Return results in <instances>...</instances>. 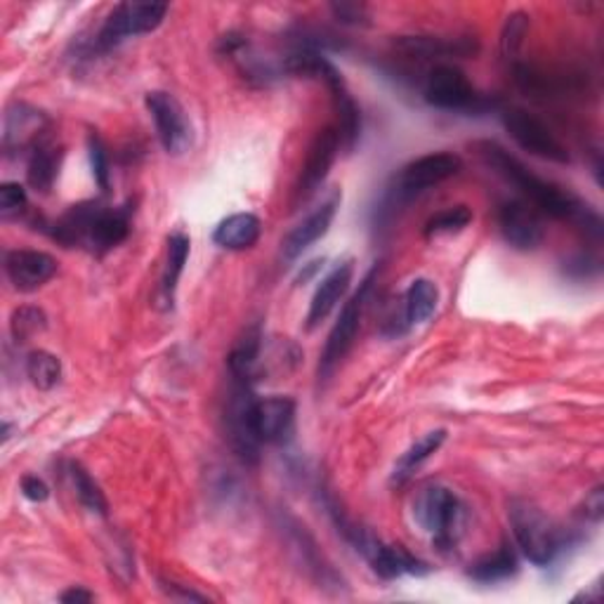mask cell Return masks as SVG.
I'll use <instances>...</instances> for the list:
<instances>
[{
  "instance_id": "cell-4",
  "label": "cell",
  "mask_w": 604,
  "mask_h": 604,
  "mask_svg": "<svg viewBox=\"0 0 604 604\" xmlns=\"http://www.w3.org/2000/svg\"><path fill=\"white\" fill-rule=\"evenodd\" d=\"M414 517L439 548H453L465 531V505L456 493L442 485L425 487L418 493Z\"/></svg>"
},
{
  "instance_id": "cell-34",
  "label": "cell",
  "mask_w": 604,
  "mask_h": 604,
  "mask_svg": "<svg viewBox=\"0 0 604 604\" xmlns=\"http://www.w3.org/2000/svg\"><path fill=\"white\" fill-rule=\"evenodd\" d=\"M26 205V189L20 183L0 185V213L12 215L20 213Z\"/></svg>"
},
{
  "instance_id": "cell-12",
  "label": "cell",
  "mask_w": 604,
  "mask_h": 604,
  "mask_svg": "<svg viewBox=\"0 0 604 604\" xmlns=\"http://www.w3.org/2000/svg\"><path fill=\"white\" fill-rule=\"evenodd\" d=\"M499 227L503 239L517 251H537L543 243V219L541 213L525 199H513L501 203Z\"/></svg>"
},
{
  "instance_id": "cell-11",
  "label": "cell",
  "mask_w": 604,
  "mask_h": 604,
  "mask_svg": "<svg viewBox=\"0 0 604 604\" xmlns=\"http://www.w3.org/2000/svg\"><path fill=\"white\" fill-rule=\"evenodd\" d=\"M255 397L251 392L249 382L235 380V388H231V397L227 404V430H229V442L231 449L237 451V456L243 463L255 465L260 461V439L253 430L251 420V408H253Z\"/></svg>"
},
{
  "instance_id": "cell-27",
  "label": "cell",
  "mask_w": 604,
  "mask_h": 604,
  "mask_svg": "<svg viewBox=\"0 0 604 604\" xmlns=\"http://www.w3.org/2000/svg\"><path fill=\"white\" fill-rule=\"evenodd\" d=\"M513 574H517V557L507 543H503L496 553L475 562L470 569V576L479 583H499L511 579Z\"/></svg>"
},
{
  "instance_id": "cell-1",
  "label": "cell",
  "mask_w": 604,
  "mask_h": 604,
  "mask_svg": "<svg viewBox=\"0 0 604 604\" xmlns=\"http://www.w3.org/2000/svg\"><path fill=\"white\" fill-rule=\"evenodd\" d=\"M475 151L507 185L521 191V197L527 199L529 205H533L539 213L551 215L557 219H571L579 225L583 231H590L593 237L602 235V219L600 215L583 203L579 197L571 194L569 189L559 187L551 180H543L537 173H531L525 163L515 159L511 151L501 147L493 140H479L475 142Z\"/></svg>"
},
{
  "instance_id": "cell-31",
  "label": "cell",
  "mask_w": 604,
  "mask_h": 604,
  "mask_svg": "<svg viewBox=\"0 0 604 604\" xmlns=\"http://www.w3.org/2000/svg\"><path fill=\"white\" fill-rule=\"evenodd\" d=\"M46 314L36 307H22L12 314V336L17 342H26L32 336L40 334L46 328Z\"/></svg>"
},
{
  "instance_id": "cell-21",
  "label": "cell",
  "mask_w": 604,
  "mask_h": 604,
  "mask_svg": "<svg viewBox=\"0 0 604 604\" xmlns=\"http://www.w3.org/2000/svg\"><path fill=\"white\" fill-rule=\"evenodd\" d=\"M263 331H260V326H253L246 331L239 340L235 350L229 352V374L235 380L241 382H251L257 380L260 376V366H263Z\"/></svg>"
},
{
  "instance_id": "cell-17",
  "label": "cell",
  "mask_w": 604,
  "mask_h": 604,
  "mask_svg": "<svg viewBox=\"0 0 604 604\" xmlns=\"http://www.w3.org/2000/svg\"><path fill=\"white\" fill-rule=\"evenodd\" d=\"M130 235V211L128 209H104V205L95 203L86 241L84 246L92 253H106L116 249Z\"/></svg>"
},
{
  "instance_id": "cell-33",
  "label": "cell",
  "mask_w": 604,
  "mask_h": 604,
  "mask_svg": "<svg viewBox=\"0 0 604 604\" xmlns=\"http://www.w3.org/2000/svg\"><path fill=\"white\" fill-rule=\"evenodd\" d=\"M88 149H90V166H92L95 183L100 185L102 191H106L109 189V156H106V149L98 135L88 137Z\"/></svg>"
},
{
  "instance_id": "cell-5",
  "label": "cell",
  "mask_w": 604,
  "mask_h": 604,
  "mask_svg": "<svg viewBox=\"0 0 604 604\" xmlns=\"http://www.w3.org/2000/svg\"><path fill=\"white\" fill-rule=\"evenodd\" d=\"M423 98L430 106L444 109V112H482L487 106L468 76L453 64H437L430 68L423 84Z\"/></svg>"
},
{
  "instance_id": "cell-3",
  "label": "cell",
  "mask_w": 604,
  "mask_h": 604,
  "mask_svg": "<svg viewBox=\"0 0 604 604\" xmlns=\"http://www.w3.org/2000/svg\"><path fill=\"white\" fill-rule=\"evenodd\" d=\"M511 525L515 541L525 557L537 567H548L559 555L562 545H565V533L551 517H545L537 505L527 501H513L511 503Z\"/></svg>"
},
{
  "instance_id": "cell-6",
  "label": "cell",
  "mask_w": 604,
  "mask_h": 604,
  "mask_svg": "<svg viewBox=\"0 0 604 604\" xmlns=\"http://www.w3.org/2000/svg\"><path fill=\"white\" fill-rule=\"evenodd\" d=\"M463 168L461 156L451 154V151H435V154H425L416 161L406 163L394 180V187L390 191V199L394 203H406L414 201L416 197L425 194V191L446 183L449 177L458 175Z\"/></svg>"
},
{
  "instance_id": "cell-19",
  "label": "cell",
  "mask_w": 604,
  "mask_h": 604,
  "mask_svg": "<svg viewBox=\"0 0 604 604\" xmlns=\"http://www.w3.org/2000/svg\"><path fill=\"white\" fill-rule=\"evenodd\" d=\"M48 118L26 104H15V109H8L5 114V133L3 142L8 151H24L36 149L40 142V133L46 130Z\"/></svg>"
},
{
  "instance_id": "cell-9",
  "label": "cell",
  "mask_w": 604,
  "mask_h": 604,
  "mask_svg": "<svg viewBox=\"0 0 604 604\" xmlns=\"http://www.w3.org/2000/svg\"><path fill=\"white\" fill-rule=\"evenodd\" d=\"M501 118H503V126H505L507 135H511L521 149L529 151V154L539 156L543 161H553V163L571 161L567 147L557 140L553 130L548 128L541 118L529 114L527 109L511 106V109H505Z\"/></svg>"
},
{
  "instance_id": "cell-20",
  "label": "cell",
  "mask_w": 604,
  "mask_h": 604,
  "mask_svg": "<svg viewBox=\"0 0 604 604\" xmlns=\"http://www.w3.org/2000/svg\"><path fill=\"white\" fill-rule=\"evenodd\" d=\"M394 46L416 58H468L477 52V43L468 38H439V36H402Z\"/></svg>"
},
{
  "instance_id": "cell-37",
  "label": "cell",
  "mask_w": 604,
  "mask_h": 604,
  "mask_svg": "<svg viewBox=\"0 0 604 604\" xmlns=\"http://www.w3.org/2000/svg\"><path fill=\"white\" fill-rule=\"evenodd\" d=\"M602 511H604V499H602V489L597 487L586 499V517H590L593 521H600L602 519Z\"/></svg>"
},
{
  "instance_id": "cell-8",
  "label": "cell",
  "mask_w": 604,
  "mask_h": 604,
  "mask_svg": "<svg viewBox=\"0 0 604 604\" xmlns=\"http://www.w3.org/2000/svg\"><path fill=\"white\" fill-rule=\"evenodd\" d=\"M168 15V5L163 3H121L106 17L98 34V48L112 50L123 40L156 32Z\"/></svg>"
},
{
  "instance_id": "cell-14",
  "label": "cell",
  "mask_w": 604,
  "mask_h": 604,
  "mask_svg": "<svg viewBox=\"0 0 604 604\" xmlns=\"http://www.w3.org/2000/svg\"><path fill=\"white\" fill-rule=\"evenodd\" d=\"M253 430L260 444H286L295 432V402L291 397H265L251 408Z\"/></svg>"
},
{
  "instance_id": "cell-2",
  "label": "cell",
  "mask_w": 604,
  "mask_h": 604,
  "mask_svg": "<svg viewBox=\"0 0 604 604\" xmlns=\"http://www.w3.org/2000/svg\"><path fill=\"white\" fill-rule=\"evenodd\" d=\"M331 513L342 537L348 539V543H352L354 551L368 562L370 569H374L380 579L392 581V579H402V576H425L430 571V567L425 565V562L408 555L402 545L382 543L370 531L356 527L354 521L342 517L336 507Z\"/></svg>"
},
{
  "instance_id": "cell-22",
  "label": "cell",
  "mask_w": 604,
  "mask_h": 604,
  "mask_svg": "<svg viewBox=\"0 0 604 604\" xmlns=\"http://www.w3.org/2000/svg\"><path fill=\"white\" fill-rule=\"evenodd\" d=\"M263 223L253 213H235L225 217L213 231V241L227 251H249L257 243Z\"/></svg>"
},
{
  "instance_id": "cell-16",
  "label": "cell",
  "mask_w": 604,
  "mask_h": 604,
  "mask_svg": "<svg viewBox=\"0 0 604 604\" xmlns=\"http://www.w3.org/2000/svg\"><path fill=\"white\" fill-rule=\"evenodd\" d=\"M5 274L17 291L32 293L58 274V260L43 251L17 249L5 255Z\"/></svg>"
},
{
  "instance_id": "cell-30",
  "label": "cell",
  "mask_w": 604,
  "mask_h": 604,
  "mask_svg": "<svg viewBox=\"0 0 604 604\" xmlns=\"http://www.w3.org/2000/svg\"><path fill=\"white\" fill-rule=\"evenodd\" d=\"M473 223V211L468 205H451V209L439 211L425 223V237H446V235H458L465 227Z\"/></svg>"
},
{
  "instance_id": "cell-28",
  "label": "cell",
  "mask_w": 604,
  "mask_h": 604,
  "mask_svg": "<svg viewBox=\"0 0 604 604\" xmlns=\"http://www.w3.org/2000/svg\"><path fill=\"white\" fill-rule=\"evenodd\" d=\"M68 477H72V485H74L76 499L80 501V505L88 507V511L95 513V515L106 517L109 503L104 499L100 485L95 482V479L90 477V473L84 468V465H80V463L68 465Z\"/></svg>"
},
{
  "instance_id": "cell-18",
  "label": "cell",
  "mask_w": 604,
  "mask_h": 604,
  "mask_svg": "<svg viewBox=\"0 0 604 604\" xmlns=\"http://www.w3.org/2000/svg\"><path fill=\"white\" fill-rule=\"evenodd\" d=\"M352 274H354L352 260H345V263H338L322 279L317 293H314V298L310 302V312H307V328H310V331H312V328H317L322 322H326L328 314L336 310V305L342 300V295L348 293V288L352 284Z\"/></svg>"
},
{
  "instance_id": "cell-24",
  "label": "cell",
  "mask_w": 604,
  "mask_h": 604,
  "mask_svg": "<svg viewBox=\"0 0 604 604\" xmlns=\"http://www.w3.org/2000/svg\"><path fill=\"white\" fill-rule=\"evenodd\" d=\"M189 249H191V241L187 235H183V231H175V235L168 237L166 267H163V277H161V300L166 302V307L168 305L173 307L177 281H180L189 260Z\"/></svg>"
},
{
  "instance_id": "cell-7",
  "label": "cell",
  "mask_w": 604,
  "mask_h": 604,
  "mask_svg": "<svg viewBox=\"0 0 604 604\" xmlns=\"http://www.w3.org/2000/svg\"><path fill=\"white\" fill-rule=\"evenodd\" d=\"M376 274H378L376 267L366 274V279L362 281L360 291H356L345 302V307H342L336 326L331 328V334H328V340H326L324 352H322V362H319V380H326L328 376H331L334 368L340 364V360H345V354L352 350L356 334H360L364 307H366L370 288H374Z\"/></svg>"
},
{
  "instance_id": "cell-39",
  "label": "cell",
  "mask_w": 604,
  "mask_h": 604,
  "mask_svg": "<svg viewBox=\"0 0 604 604\" xmlns=\"http://www.w3.org/2000/svg\"><path fill=\"white\" fill-rule=\"evenodd\" d=\"M183 586L177 583H163V590L173 597V600H197V602H205V595L194 593V590H180Z\"/></svg>"
},
{
  "instance_id": "cell-36",
  "label": "cell",
  "mask_w": 604,
  "mask_h": 604,
  "mask_svg": "<svg viewBox=\"0 0 604 604\" xmlns=\"http://www.w3.org/2000/svg\"><path fill=\"white\" fill-rule=\"evenodd\" d=\"M22 493H24V499H29L34 503H43L50 496V489H48V485L40 477L26 475L22 479Z\"/></svg>"
},
{
  "instance_id": "cell-25",
  "label": "cell",
  "mask_w": 604,
  "mask_h": 604,
  "mask_svg": "<svg viewBox=\"0 0 604 604\" xmlns=\"http://www.w3.org/2000/svg\"><path fill=\"white\" fill-rule=\"evenodd\" d=\"M437 302H439V291L430 279L411 281V286L404 293V310H402L406 326L411 328L428 322L437 310Z\"/></svg>"
},
{
  "instance_id": "cell-13",
  "label": "cell",
  "mask_w": 604,
  "mask_h": 604,
  "mask_svg": "<svg viewBox=\"0 0 604 604\" xmlns=\"http://www.w3.org/2000/svg\"><path fill=\"white\" fill-rule=\"evenodd\" d=\"M340 149H342V144H340L338 128L328 126V128L317 133L314 142L310 144L305 166H302L300 183L295 187V205L305 203L314 194V191H317L324 185V180L328 177V171L334 168Z\"/></svg>"
},
{
  "instance_id": "cell-15",
  "label": "cell",
  "mask_w": 604,
  "mask_h": 604,
  "mask_svg": "<svg viewBox=\"0 0 604 604\" xmlns=\"http://www.w3.org/2000/svg\"><path fill=\"white\" fill-rule=\"evenodd\" d=\"M340 209V194L334 191L322 205H317L302 223H298L291 231H288L284 243H281V255L288 263H293L295 257L305 253L312 243H317L322 237H326L328 227H331L334 217Z\"/></svg>"
},
{
  "instance_id": "cell-32",
  "label": "cell",
  "mask_w": 604,
  "mask_h": 604,
  "mask_svg": "<svg viewBox=\"0 0 604 604\" xmlns=\"http://www.w3.org/2000/svg\"><path fill=\"white\" fill-rule=\"evenodd\" d=\"M527 29H529V17L525 15V12H515V15L507 17L503 38H501V48L507 60L517 54L521 40H525V36H527Z\"/></svg>"
},
{
  "instance_id": "cell-10",
  "label": "cell",
  "mask_w": 604,
  "mask_h": 604,
  "mask_svg": "<svg viewBox=\"0 0 604 604\" xmlns=\"http://www.w3.org/2000/svg\"><path fill=\"white\" fill-rule=\"evenodd\" d=\"M144 102L151 118H154L156 135L163 149L173 156L185 154L191 144V126L183 104L177 102L171 92H163V90L149 92Z\"/></svg>"
},
{
  "instance_id": "cell-38",
  "label": "cell",
  "mask_w": 604,
  "mask_h": 604,
  "mask_svg": "<svg viewBox=\"0 0 604 604\" xmlns=\"http://www.w3.org/2000/svg\"><path fill=\"white\" fill-rule=\"evenodd\" d=\"M60 600H62V602H66V604H86V602H92V600H95V595L90 593V590H86V588L74 586V588L64 590V593L60 595Z\"/></svg>"
},
{
  "instance_id": "cell-23",
  "label": "cell",
  "mask_w": 604,
  "mask_h": 604,
  "mask_svg": "<svg viewBox=\"0 0 604 604\" xmlns=\"http://www.w3.org/2000/svg\"><path fill=\"white\" fill-rule=\"evenodd\" d=\"M444 439H446L444 430H435V432L425 435L423 439H418V442L411 449H406V453H402V458L394 465L392 485H397V487L406 485L408 479L418 473L420 465L428 458H432V453L439 451V446L444 444Z\"/></svg>"
},
{
  "instance_id": "cell-35",
  "label": "cell",
  "mask_w": 604,
  "mask_h": 604,
  "mask_svg": "<svg viewBox=\"0 0 604 604\" xmlns=\"http://www.w3.org/2000/svg\"><path fill=\"white\" fill-rule=\"evenodd\" d=\"M331 12L340 24H348V26L368 24V8L364 3H334Z\"/></svg>"
},
{
  "instance_id": "cell-29",
  "label": "cell",
  "mask_w": 604,
  "mask_h": 604,
  "mask_svg": "<svg viewBox=\"0 0 604 604\" xmlns=\"http://www.w3.org/2000/svg\"><path fill=\"white\" fill-rule=\"evenodd\" d=\"M26 376L38 390H52L62 378V362L48 350H34L26 356Z\"/></svg>"
},
{
  "instance_id": "cell-26",
  "label": "cell",
  "mask_w": 604,
  "mask_h": 604,
  "mask_svg": "<svg viewBox=\"0 0 604 604\" xmlns=\"http://www.w3.org/2000/svg\"><path fill=\"white\" fill-rule=\"evenodd\" d=\"M58 173H60V151L48 142H40L32 151L29 171H26L32 189L38 191V194H48L54 180H58Z\"/></svg>"
}]
</instances>
